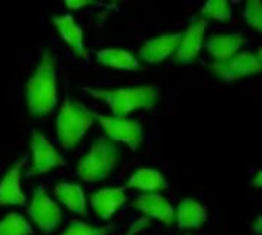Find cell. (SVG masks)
<instances>
[{"label": "cell", "mask_w": 262, "mask_h": 235, "mask_svg": "<svg viewBox=\"0 0 262 235\" xmlns=\"http://www.w3.org/2000/svg\"><path fill=\"white\" fill-rule=\"evenodd\" d=\"M57 102V58L49 49H45L26 83V103L32 115H48Z\"/></svg>", "instance_id": "obj_1"}, {"label": "cell", "mask_w": 262, "mask_h": 235, "mask_svg": "<svg viewBox=\"0 0 262 235\" xmlns=\"http://www.w3.org/2000/svg\"><path fill=\"white\" fill-rule=\"evenodd\" d=\"M83 91L88 92L91 97L104 102L115 117H127L137 109H152L154 106H157L161 95V89L155 85H141L118 89L83 86Z\"/></svg>", "instance_id": "obj_2"}, {"label": "cell", "mask_w": 262, "mask_h": 235, "mask_svg": "<svg viewBox=\"0 0 262 235\" xmlns=\"http://www.w3.org/2000/svg\"><path fill=\"white\" fill-rule=\"evenodd\" d=\"M92 112L83 103L66 99L61 103L55 122L60 145L64 149H72L75 145L80 143V140L92 128Z\"/></svg>", "instance_id": "obj_3"}, {"label": "cell", "mask_w": 262, "mask_h": 235, "mask_svg": "<svg viewBox=\"0 0 262 235\" xmlns=\"http://www.w3.org/2000/svg\"><path fill=\"white\" fill-rule=\"evenodd\" d=\"M121 152L111 140H97L77 165V175L84 182H101L107 179L120 162Z\"/></svg>", "instance_id": "obj_4"}, {"label": "cell", "mask_w": 262, "mask_h": 235, "mask_svg": "<svg viewBox=\"0 0 262 235\" xmlns=\"http://www.w3.org/2000/svg\"><path fill=\"white\" fill-rule=\"evenodd\" d=\"M207 68L215 77L226 83H230L238 79L259 74L262 71L261 52L239 51L236 55L224 62H213Z\"/></svg>", "instance_id": "obj_5"}, {"label": "cell", "mask_w": 262, "mask_h": 235, "mask_svg": "<svg viewBox=\"0 0 262 235\" xmlns=\"http://www.w3.org/2000/svg\"><path fill=\"white\" fill-rule=\"evenodd\" d=\"M94 122L100 123L107 139L115 143L121 142L130 148V151H137L143 142L144 132L140 122L127 119V117H115V115H103L92 112Z\"/></svg>", "instance_id": "obj_6"}, {"label": "cell", "mask_w": 262, "mask_h": 235, "mask_svg": "<svg viewBox=\"0 0 262 235\" xmlns=\"http://www.w3.org/2000/svg\"><path fill=\"white\" fill-rule=\"evenodd\" d=\"M28 214L31 220L34 222V225L46 234L57 229L58 225L61 223V209L46 194L45 186H38L34 189L32 199L28 208Z\"/></svg>", "instance_id": "obj_7"}, {"label": "cell", "mask_w": 262, "mask_h": 235, "mask_svg": "<svg viewBox=\"0 0 262 235\" xmlns=\"http://www.w3.org/2000/svg\"><path fill=\"white\" fill-rule=\"evenodd\" d=\"M31 151H32V165L28 172L29 177L48 174L49 171L64 166V163H66V160L54 148V145L37 129H32Z\"/></svg>", "instance_id": "obj_8"}, {"label": "cell", "mask_w": 262, "mask_h": 235, "mask_svg": "<svg viewBox=\"0 0 262 235\" xmlns=\"http://www.w3.org/2000/svg\"><path fill=\"white\" fill-rule=\"evenodd\" d=\"M207 29V20H193L184 32H181L180 43L175 49L173 62L178 65H187L196 60L204 45V35Z\"/></svg>", "instance_id": "obj_9"}, {"label": "cell", "mask_w": 262, "mask_h": 235, "mask_svg": "<svg viewBox=\"0 0 262 235\" xmlns=\"http://www.w3.org/2000/svg\"><path fill=\"white\" fill-rule=\"evenodd\" d=\"M25 157L15 162L0 182V206H25L26 197L21 189V169Z\"/></svg>", "instance_id": "obj_10"}, {"label": "cell", "mask_w": 262, "mask_h": 235, "mask_svg": "<svg viewBox=\"0 0 262 235\" xmlns=\"http://www.w3.org/2000/svg\"><path fill=\"white\" fill-rule=\"evenodd\" d=\"M180 38H181V32H167L155 38H150L138 49L140 57L150 65L161 63L175 52Z\"/></svg>", "instance_id": "obj_11"}, {"label": "cell", "mask_w": 262, "mask_h": 235, "mask_svg": "<svg viewBox=\"0 0 262 235\" xmlns=\"http://www.w3.org/2000/svg\"><path fill=\"white\" fill-rule=\"evenodd\" d=\"M134 208L146 216V219H155L167 226L175 220V208L167 199L160 194H143L134 200Z\"/></svg>", "instance_id": "obj_12"}, {"label": "cell", "mask_w": 262, "mask_h": 235, "mask_svg": "<svg viewBox=\"0 0 262 235\" xmlns=\"http://www.w3.org/2000/svg\"><path fill=\"white\" fill-rule=\"evenodd\" d=\"M52 23L57 28L60 37L66 42V45L72 49V52L81 58L89 57V51L86 49L84 45V35L83 29L77 25L74 17L71 14L64 15H55L52 17Z\"/></svg>", "instance_id": "obj_13"}, {"label": "cell", "mask_w": 262, "mask_h": 235, "mask_svg": "<svg viewBox=\"0 0 262 235\" xmlns=\"http://www.w3.org/2000/svg\"><path fill=\"white\" fill-rule=\"evenodd\" d=\"M124 203V188H103L91 197V205L101 220H111Z\"/></svg>", "instance_id": "obj_14"}, {"label": "cell", "mask_w": 262, "mask_h": 235, "mask_svg": "<svg viewBox=\"0 0 262 235\" xmlns=\"http://www.w3.org/2000/svg\"><path fill=\"white\" fill-rule=\"evenodd\" d=\"M246 42L247 38L243 34H215L207 40L206 49L216 62H224L236 55Z\"/></svg>", "instance_id": "obj_15"}, {"label": "cell", "mask_w": 262, "mask_h": 235, "mask_svg": "<svg viewBox=\"0 0 262 235\" xmlns=\"http://www.w3.org/2000/svg\"><path fill=\"white\" fill-rule=\"evenodd\" d=\"M207 222V209L200 202L187 197L177 208V225L180 229H200Z\"/></svg>", "instance_id": "obj_16"}, {"label": "cell", "mask_w": 262, "mask_h": 235, "mask_svg": "<svg viewBox=\"0 0 262 235\" xmlns=\"http://www.w3.org/2000/svg\"><path fill=\"white\" fill-rule=\"evenodd\" d=\"M97 62L103 66L121 69V71H138L141 69L140 60L123 48H106L95 52Z\"/></svg>", "instance_id": "obj_17"}, {"label": "cell", "mask_w": 262, "mask_h": 235, "mask_svg": "<svg viewBox=\"0 0 262 235\" xmlns=\"http://www.w3.org/2000/svg\"><path fill=\"white\" fill-rule=\"evenodd\" d=\"M140 189V191H147L149 194H155L157 191L167 189V182L161 175L160 171L152 169V168H141L137 169L130 179L127 180L124 189Z\"/></svg>", "instance_id": "obj_18"}, {"label": "cell", "mask_w": 262, "mask_h": 235, "mask_svg": "<svg viewBox=\"0 0 262 235\" xmlns=\"http://www.w3.org/2000/svg\"><path fill=\"white\" fill-rule=\"evenodd\" d=\"M54 194L61 202V205H64L71 212L86 216V195L80 185L58 183L54 189Z\"/></svg>", "instance_id": "obj_19"}, {"label": "cell", "mask_w": 262, "mask_h": 235, "mask_svg": "<svg viewBox=\"0 0 262 235\" xmlns=\"http://www.w3.org/2000/svg\"><path fill=\"white\" fill-rule=\"evenodd\" d=\"M0 235H32V226L23 216L8 212L0 220Z\"/></svg>", "instance_id": "obj_20"}, {"label": "cell", "mask_w": 262, "mask_h": 235, "mask_svg": "<svg viewBox=\"0 0 262 235\" xmlns=\"http://www.w3.org/2000/svg\"><path fill=\"white\" fill-rule=\"evenodd\" d=\"M201 15L212 20L227 22L232 18V6L226 0H210L201 8Z\"/></svg>", "instance_id": "obj_21"}, {"label": "cell", "mask_w": 262, "mask_h": 235, "mask_svg": "<svg viewBox=\"0 0 262 235\" xmlns=\"http://www.w3.org/2000/svg\"><path fill=\"white\" fill-rule=\"evenodd\" d=\"M112 229V225H106L101 228H94L89 226L84 222H77L72 220L69 223V226L66 228V231H63L60 235H107Z\"/></svg>", "instance_id": "obj_22"}, {"label": "cell", "mask_w": 262, "mask_h": 235, "mask_svg": "<svg viewBox=\"0 0 262 235\" xmlns=\"http://www.w3.org/2000/svg\"><path fill=\"white\" fill-rule=\"evenodd\" d=\"M244 18L246 22L258 32L262 31V8L258 0H250L246 3L244 8Z\"/></svg>", "instance_id": "obj_23"}, {"label": "cell", "mask_w": 262, "mask_h": 235, "mask_svg": "<svg viewBox=\"0 0 262 235\" xmlns=\"http://www.w3.org/2000/svg\"><path fill=\"white\" fill-rule=\"evenodd\" d=\"M149 226H150L149 219H146V217H140V219H137V220H134V222H132V225H130V228H129V231H127L124 235L140 234L141 231H144V229H146V228H149Z\"/></svg>", "instance_id": "obj_24"}, {"label": "cell", "mask_w": 262, "mask_h": 235, "mask_svg": "<svg viewBox=\"0 0 262 235\" xmlns=\"http://www.w3.org/2000/svg\"><path fill=\"white\" fill-rule=\"evenodd\" d=\"M88 5H92L91 2H86V0H78V2H66V8L69 9H80V8H84Z\"/></svg>", "instance_id": "obj_25"}, {"label": "cell", "mask_w": 262, "mask_h": 235, "mask_svg": "<svg viewBox=\"0 0 262 235\" xmlns=\"http://www.w3.org/2000/svg\"><path fill=\"white\" fill-rule=\"evenodd\" d=\"M253 188H256V189H259L261 188V185H262V172L259 171V172H256V177L253 179V182L250 183Z\"/></svg>", "instance_id": "obj_26"}, {"label": "cell", "mask_w": 262, "mask_h": 235, "mask_svg": "<svg viewBox=\"0 0 262 235\" xmlns=\"http://www.w3.org/2000/svg\"><path fill=\"white\" fill-rule=\"evenodd\" d=\"M261 220L262 217L259 216L255 222V226H253V231H255V235H261Z\"/></svg>", "instance_id": "obj_27"}]
</instances>
